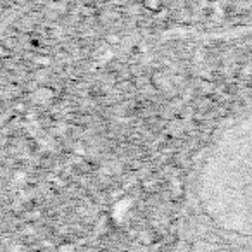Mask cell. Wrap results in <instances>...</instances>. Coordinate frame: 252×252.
Listing matches in <instances>:
<instances>
[{"label": "cell", "instance_id": "cell-1", "mask_svg": "<svg viewBox=\"0 0 252 252\" xmlns=\"http://www.w3.org/2000/svg\"><path fill=\"white\" fill-rule=\"evenodd\" d=\"M151 83L154 85L158 90H162V88L168 87V80H166V74L162 73V71H156V73H152L151 76Z\"/></svg>", "mask_w": 252, "mask_h": 252}, {"label": "cell", "instance_id": "cell-2", "mask_svg": "<svg viewBox=\"0 0 252 252\" xmlns=\"http://www.w3.org/2000/svg\"><path fill=\"white\" fill-rule=\"evenodd\" d=\"M142 5H144L145 11L152 12V14H158L162 9V0H142Z\"/></svg>", "mask_w": 252, "mask_h": 252}, {"label": "cell", "instance_id": "cell-3", "mask_svg": "<svg viewBox=\"0 0 252 252\" xmlns=\"http://www.w3.org/2000/svg\"><path fill=\"white\" fill-rule=\"evenodd\" d=\"M240 76L242 78H251L252 76V66H249V64H244V66L240 67Z\"/></svg>", "mask_w": 252, "mask_h": 252}, {"label": "cell", "instance_id": "cell-4", "mask_svg": "<svg viewBox=\"0 0 252 252\" xmlns=\"http://www.w3.org/2000/svg\"><path fill=\"white\" fill-rule=\"evenodd\" d=\"M213 90H214L213 83H204L202 87H200V94H202V95H206V94H213Z\"/></svg>", "mask_w": 252, "mask_h": 252}]
</instances>
